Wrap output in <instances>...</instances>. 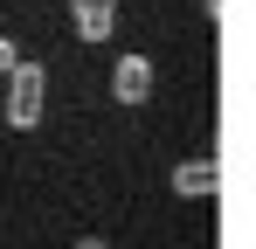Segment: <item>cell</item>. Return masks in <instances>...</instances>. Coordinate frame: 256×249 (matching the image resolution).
Segmentation results:
<instances>
[{
    "label": "cell",
    "mask_w": 256,
    "mask_h": 249,
    "mask_svg": "<svg viewBox=\"0 0 256 249\" xmlns=\"http://www.w3.org/2000/svg\"><path fill=\"white\" fill-rule=\"evenodd\" d=\"M21 70V48H14V35H0V76H14Z\"/></svg>",
    "instance_id": "5"
},
{
    "label": "cell",
    "mask_w": 256,
    "mask_h": 249,
    "mask_svg": "<svg viewBox=\"0 0 256 249\" xmlns=\"http://www.w3.org/2000/svg\"><path fill=\"white\" fill-rule=\"evenodd\" d=\"M70 28L84 42H111L118 28V0H70Z\"/></svg>",
    "instance_id": "3"
},
{
    "label": "cell",
    "mask_w": 256,
    "mask_h": 249,
    "mask_svg": "<svg viewBox=\"0 0 256 249\" xmlns=\"http://www.w3.org/2000/svg\"><path fill=\"white\" fill-rule=\"evenodd\" d=\"M42 111H48V70L21 56V70L7 76V104H0V118L14 124V132H28V124H42Z\"/></svg>",
    "instance_id": "1"
},
{
    "label": "cell",
    "mask_w": 256,
    "mask_h": 249,
    "mask_svg": "<svg viewBox=\"0 0 256 249\" xmlns=\"http://www.w3.org/2000/svg\"><path fill=\"white\" fill-rule=\"evenodd\" d=\"M111 97H118V104H146V97H152V56H118Z\"/></svg>",
    "instance_id": "2"
},
{
    "label": "cell",
    "mask_w": 256,
    "mask_h": 249,
    "mask_svg": "<svg viewBox=\"0 0 256 249\" xmlns=\"http://www.w3.org/2000/svg\"><path fill=\"white\" fill-rule=\"evenodd\" d=\"M76 249H111V242H97V236H84V242H76Z\"/></svg>",
    "instance_id": "6"
},
{
    "label": "cell",
    "mask_w": 256,
    "mask_h": 249,
    "mask_svg": "<svg viewBox=\"0 0 256 249\" xmlns=\"http://www.w3.org/2000/svg\"><path fill=\"white\" fill-rule=\"evenodd\" d=\"M214 187H222V166H214V160H180V166H173V194H194V201H208Z\"/></svg>",
    "instance_id": "4"
}]
</instances>
